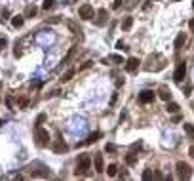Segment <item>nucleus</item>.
<instances>
[{
	"instance_id": "7c9ffc66",
	"label": "nucleus",
	"mask_w": 194,
	"mask_h": 181,
	"mask_svg": "<svg viewBox=\"0 0 194 181\" xmlns=\"http://www.w3.org/2000/svg\"><path fill=\"white\" fill-rule=\"evenodd\" d=\"M188 154H190V156L194 158V145H192V147H190V149H188Z\"/></svg>"
},
{
	"instance_id": "cd10ccee",
	"label": "nucleus",
	"mask_w": 194,
	"mask_h": 181,
	"mask_svg": "<svg viewBox=\"0 0 194 181\" xmlns=\"http://www.w3.org/2000/svg\"><path fill=\"white\" fill-rule=\"evenodd\" d=\"M116 48H118V50H128V46H126V44H124L122 40H118V42H116Z\"/></svg>"
},
{
	"instance_id": "2eb2a0df",
	"label": "nucleus",
	"mask_w": 194,
	"mask_h": 181,
	"mask_svg": "<svg viewBox=\"0 0 194 181\" xmlns=\"http://www.w3.org/2000/svg\"><path fill=\"white\" fill-rule=\"evenodd\" d=\"M105 172H107L110 177H114V175L118 174V166H116V164H109V168H105Z\"/></svg>"
},
{
	"instance_id": "dca6fc26",
	"label": "nucleus",
	"mask_w": 194,
	"mask_h": 181,
	"mask_svg": "<svg viewBox=\"0 0 194 181\" xmlns=\"http://www.w3.org/2000/svg\"><path fill=\"white\" fill-rule=\"evenodd\" d=\"M74 73H76L74 69H68V71H67V73H65V74L59 78V80H61V82H68V80H71V78L74 76Z\"/></svg>"
},
{
	"instance_id": "c756f323",
	"label": "nucleus",
	"mask_w": 194,
	"mask_h": 181,
	"mask_svg": "<svg viewBox=\"0 0 194 181\" xmlns=\"http://www.w3.org/2000/svg\"><path fill=\"white\" fill-rule=\"evenodd\" d=\"M6 44H8V40H6V38H0V48H4Z\"/></svg>"
},
{
	"instance_id": "f3484780",
	"label": "nucleus",
	"mask_w": 194,
	"mask_h": 181,
	"mask_svg": "<svg viewBox=\"0 0 194 181\" xmlns=\"http://www.w3.org/2000/svg\"><path fill=\"white\" fill-rule=\"evenodd\" d=\"M166 111H167V112H179V105H177V103H173V101H167Z\"/></svg>"
},
{
	"instance_id": "a211bd4d",
	"label": "nucleus",
	"mask_w": 194,
	"mask_h": 181,
	"mask_svg": "<svg viewBox=\"0 0 194 181\" xmlns=\"http://www.w3.org/2000/svg\"><path fill=\"white\" fill-rule=\"evenodd\" d=\"M158 95H160V99H164V101H169V99H171V94L167 92L166 88H162V90H160V92H158Z\"/></svg>"
},
{
	"instance_id": "9d476101",
	"label": "nucleus",
	"mask_w": 194,
	"mask_h": 181,
	"mask_svg": "<svg viewBox=\"0 0 194 181\" xmlns=\"http://www.w3.org/2000/svg\"><path fill=\"white\" fill-rule=\"evenodd\" d=\"M185 42H187V35H185V32H179V35H177V38H175V42H173L175 50H181Z\"/></svg>"
},
{
	"instance_id": "39448f33",
	"label": "nucleus",
	"mask_w": 194,
	"mask_h": 181,
	"mask_svg": "<svg viewBox=\"0 0 194 181\" xmlns=\"http://www.w3.org/2000/svg\"><path fill=\"white\" fill-rule=\"evenodd\" d=\"M185 74H187V65L185 63H179L177 69H175V73H173V80L175 82H183V80H185Z\"/></svg>"
},
{
	"instance_id": "393cba45",
	"label": "nucleus",
	"mask_w": 194,
	"mask_h": 181,
	"mask_svg": "<svg viewBox=\"0 0 194 181\" xmlns=\"http://www.w3.org/2000/svg\"><path fill=\"white\" fill-rule=\"evenodd\" d=\"M105 151H107V153H116V147H114L112 143H107V147H105Z\"/></svg>"
},
{
	"instance_id": "4be33fe9",
	"label": "nucleus",
	"mask_w": 194,
	"mask_h": 181,
	"mask_svg": "<svg viewBox=\"0 0 194 181\" xmlns=\"http://www.w3.org/2000/svg\"><path fill=\"white\" fill-rule=\"evenodd\" d=\"M126 162H128L130 166H133V164L137 162V158H135V154H128V156H126Z\"/></svg>"
},
{
	"instance_id": "f257e3e1",
	"label": "nucleus",
	"mask_w": 194,
	"mask_h": 181,
	"mask_svg": "<svg viewBox=\"0 0 194 181\" xmlns=\"http://www.w3.org/2000/svg\"><path fill=\"white\" fill-rule=\"evenodd\" d=\"M89 166H91V156H89V154H80L74 174H76V175H86L88 170H89Z\"/></svg>"
},
{
	"instance_id": "473e14b6",
	"label": "nucleus",
	"mask_w": 194,
	"mask_h": 181,
	"mask_svg": "<svg viewBox=\"0 0 194 181\" xmlns=\"http://www.w3.org/2000/svg\"><path fill=\"white\" fill-rule=\"evenodd\" d=\"M72 2H78V0H68V4H72Z\"/></svg>"
},
{
	"instance_id": "423d86ee",
	"label": "nucleus",
	"mask_w": 194,
	"mask_h": 181,
	"mask_svg": "<svg viewBox=\"0 0 194 181\" xmlns=\"http://www.w3.org/2000/svg\"><path fill=\"white\" fill-rule=\"evenodd\" d=\"M154 101V92H151V90H143V92L139 94V103H152Z\"/></svg>"
},
{
	"instance_id": "aec40b11",
	"label": "nucleus",
	"mask_w": 194,
	"mask_h": 181,
	"mask_svg": "<svg viewBox=\"0 0 194 181\" xmlns=\"http://www.w3.org/2000/svg\"><path fill=\"white\" fill-rule=\"evenodd\" d=\"M143 179H145V181H151V179H154L152 170H145V172H143Z\"/></svg>"
},
{
	"instance_id": "6e6552de",
	"label": "nucleus",
	"mask_w": 194,
	"mask_h": 181,
	"mask_svg": "<svg viewBox=\"0 0 194 181\" xmlns=\"http://www.w3.org/2000/svg\"><path fill=\"white\" fill-rule=\"evenodd\" d=\"M107 23V10L105 8H101V10H97V19H95V25L97 27H103Z\"/></svg>"
},
{
	"instance_id": "f03ea898",
	"label": "nucleus",
	"mask_w": 194,
	"mask_h": 181,
	"mask_svg": "<svg viewBox=\"0 0 194 181\" xmlns=\"http://www.w3.org/2000/svg\"><path fill=\"white\" fill-rule=\"evenodd\" d=\"M34 139H36V145L38 147H48V143H50L48 130H44L42 126H36V130H34Z\"/></svg>"
},
{
	"instance_id": "2f4dec72",
	"label": "nucleus",
	"mask_w": 194,
	"mask_h": 181,
	"mask_svg": "<svg viewBox=\"0 0 194 181\" xmlns=\"http://www.w3.org/2000/svg\"><path fill=\"white\" fill-rule=\"evenodd\" d=\"M188 27H190V31H194V17L190 19V23H188Z\"/></svg>"
},
{
	"instance_id": "9b49d317",
	"label": "nucleus",
	"mask_w": 194,
	"mask_h": 181,
	"mask_svg": "<svg viewBox=\"0 0 194 181\" xmlns=\"http://www.w3.org/2000/svg\"><path fill=\"white\" fill-rule=\"evenodd\" d=\"M183 128H185V133L188 135V139L194 143V124H188V122H185V124H183Z\"/></svg>"
},
{
	"instance_id": "a878e982",
	"label": "nucleus",
	"mask_w": 194,
	"mask_h": 181,
	"mask_svg": "<svg viewBox=\"0 0 194 181\" xmlns=\"http://www.w3.org/2000/svg\"><path fill=\"white\" fill-rule=\"evenodd\" d=\"M44 120H46V115L42 112V115H38V116H36V126H40V124H42Z\"/></svg>"
},
{
	"instance_id": "f704fd0d",
	"label": "nucleus",
	"mask_w": 194,
	"mask_h": 181,
	"mask_svg": "<svg viewBox=\"0 0 194 181\" xmlns=\"http://www.w3.org/2000/svg\"><path fill=\"white\" fill-rule=\"evenodd\" d=\"M175 2H179V0H175Z\"/></svg>"
},
{
	"instance_id": "c85d7f7f",
	"label": "nucleus",
	"mask_w": 194,
	"mask_h": 181,
	"mask_svg": "<svg viewBox=\"0 0 194 181\" xmlns=\"http://www.w3.org/2000/svg\"><path fill=\"white\" fill-rule=\"evenodd\" d=\"M122 2H124V0H114V4H112V8H114V10H118V8L122 6Z\"/></svg>"
},
{
	"instance_id": "0eeeda50",
	"label": "nucleus",
	"mask_w": 194,
	"mask_h": 181,
	"mask_svg": "<svg viewBox=\"0 0 194 181\" xmlns=\"http://www.w3.org/2000/svg\"><path fill=\"white\" fill-rule=\"evenodd\" d=\"M137 69H139V59L137 57H130L128 61H126V71L128 73H135Z\"/></svg>"
},
{
	"instance_id": "412c9836",
	"label": "nucleus",
	"mask_w": 194,
	"mask_h": 181,
	"mask_svg": "<svg viewBox=\"0 0 194 181\" xmlns=\"http://www.w3.org/2000/svg\"><path fill=\"white\" fill-rule=\"evenodd\" d=\"M109 61H114V63H124V59L120 57V55H110L109 59H105V63H109Z\"/></svg>"
},
{
	"instance_id": "b1692460",
	"label": "nucleus",
	"mask_w": 194,
	"mask_h": 181,
	"mask_svg": "<svg viewBox=\"0 0 194 181\" xmlns=\"http://www.w3.org/2000/svg\"><path fill=\"white\" fill-rule=\"evenodd\" d=\"M32 15H36V8H34V6H29V8H27V17H32Z\"/></svg>"
},
{
	"instance_id": "ddd939ff",
	"label": "nucleus",
	"mask_w": 194,
	"mask_h": 181,
	"mask_svg": "<svg viewBox=\"0 0 194 181\" xmlns=\"http://www.w3.org/2000/svg\"><path fill=\"white\" fill-rule=\"evenodd\" d=\"M99 137H101V132H95V133H91L89 137H88V139L84 141V145H91V143H95V141H97Z\"/></svg>"
},
{
	"instance_id": "20e7f679",
	"label": "nucleus",
	"mask_w": 194,
	"mask_h": 181,
	"mask_svg": "<svg viewBox=\"0 0 194 181\" xmlns=\"http://www.w3.org/2000/svg\"><path fill=\"white\" fill-rule=\"evenodd\" d=\"M78 15H80V19H91V17H93V6H89V4L80 6Z\"/></svg>"
},
{
	"instance_id": "6ab92c4d",
	"label": "nucleus",
	"mask_w": 194,
	"mask_h": 181,
	"mask_svg": "<svg viewBox=\"0 0 194 181\" xmlns=\"http://www.w3.org/2000/svg\"><path fill=\"white\" fill-rule=\"evenodd\" d=\"M11 25H14L15 29H17V27H21V25H23V17H21V15H15L14 19H11Z\"/></svg>"
},
{
	"instance_id": "f8f14e48",
	"label": "nucleus",
	"mask_w": 194,
	"mask_h": 181,
	"mask_svg": "<svg viewBox=\"0 0 194 181\" xmlns=\"http://www.w3.org/2000/svg\"><path fill=\"white\" fill-rule=\"evenodd\" d=\"M53 151H55V153H67V151H68V147L65 145V141H59V143H55V145H53Z\"/></svg>"
},
{
	"instance_id": "7ed1b4c3",
	"label": "nucleus",
	"mask_w": 194,
	"mask_h": 181,
	"mask_svg": "<svg viewBox=\"0 0 194 181\" xmlns=\"http://www.w3.org/2000/svg\"><path fill=\"white\" fill-rule=\"evenodd\" d=\"M175 170H177V175H179L181 179H190V177H192V168H190V164L183 162V160L175 164Z\"/></svg>"
},
{
	"instance_id": "5701e85b",
	"label": "nucleus",
	"mask_w": 194,
	"mask_h": 181,
	"mask_svg": "<svg viewBox=\"0 0 194 181\" xmlns=\"http://www.w3.org/2000/svg\"><path fill=\"white\" fill-rule=\"evenodd\" d=\"M42 8H44V10H52V8H53V0H44Z\"/></svg>"
},
{
	"instance_id": "bb28decb",
	"label": "nucleus",
	"mask_w": 194,
	"mask_h": 181,
	"mask_svg": "<svg viewBox=\"0 0 194 181\" xmlns=\"http://www.w3.org/2000/svg\"><path fill=\"white\" fill-rule=\"evenodd\" d=\"M141 147H143V143H141V141H135V143L131 145V151H137V149H141Z\"/></svg>"
},
{
	"instance_id": "1a4fd4ad",
	"label": "nucleus",
	"mask_w": 194,
	"mask_h": 181,
	"mask_svg": "<svg viewBox=\"0 0 194 181\" xmlns=\"http://www.w3.org/2000/svg\"><path fill=\"white\" fill-rule=\"evenodd\" d=\"M93 164L97 172H105V160H103V154H95L93 156Z\"/></svg>"
},
{
	"instance_id": "72a5a7b5",
	"label": "nucleus",
	"mask_w": 194,
	"mask_h": 181,
	"mask_svg": "<svg viewBox=\"0 0 194 181\" xmlns=\"http://www.w3.org/2000/svg\"><path fill=\"white\" fill-rule=\"evenodd\" d=\"M192 8H194V0H192Z\"/></svg>"
},
{
	"instance_id": "4468645a",
	"label": "nucleus",
	"mask_w": 194,
	"mask_h": 181,
	"mask_svg": "<svg viewBox=\"0 0 194 181\" xmlns=\"http://www.w3.org/2000/svg\"><path fill=\"white\" fill-rule=\"evenodd\" d=\"M133 27V17H126L124 21H122V29L124 31H130Z\"/></svg>"
}]
</instances>
